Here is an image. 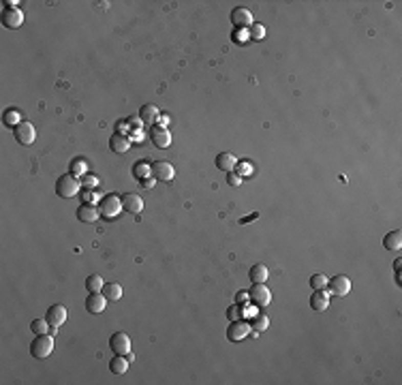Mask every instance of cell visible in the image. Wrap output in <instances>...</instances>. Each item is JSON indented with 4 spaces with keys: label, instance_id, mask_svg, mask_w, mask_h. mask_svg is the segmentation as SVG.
Here are the masks:
<instances>
[{
    "label": "cell",
    "instance_id": "cell-10",
    "mask_svg": "<svg viewBox=\"0 0 402 385\" xmlns=\"http://www.w3.org/2000/svg\"><path fill=\"white\" fill-rule=\"evenodd\" d=\"M231 22H234V26L238 30H248L252 26V13L244 7H238L231 11Z\"/></svg>",
    "mask_w": 402,
    "mask_h": 385
},
{
    "label": "cell",
    "instance_id": "cell-1",
    "mask_svg": "<svg viewBox=\"0 0 402 385\" xmlns=\"http://www.w3.org/2000/svg\"><path fill=\"white\" fill-rule=\"evenodd\" d=\"M54 351V336L52 334H36L30 343V355L36 359H45Z\"/></svg>",
    "mask_w": 402,
    "mask_h": 385
},
{
    "label": "cell",
    "instance_id": "cell-17",
    "mask_svg": "<svg viewBox=\"0 0 402 385\" xmlns=\"http://www.w3.org/2000/svg\"><path fill=\"white\" fill-rule=\"evenodd\" d=\"M327 306H330V293H325V289L323 291H314L310 295V308L314 312H325Z\"/></svg>",
    "mask_w": 402,
    "mask_h": 385
},
{
    "label": "cell",
    "instance_id": "cell-20",
    "mask_svg": "<svg viewBox=\"0 0 402 385\" xmlns=\"http://www.w3.org/2000/svg\"><path fill=\"white\" fill-rule=\"evenodd\" d=\"M139 120L143 124H154L156 120H158V107L156 105H143L141 110H139Z\"/></svg>",
    "mask_w": 402,
    "mask_h": 385
},
{
    "label": "cell",
    "instance_id": "cell-24",
    "mask_svg": "<svg viewBox=\"0 0 402 385\" xmlns=\"http://www.w3.org/2000/svg\"><path fill=\"white\" fill-rule=\"evenodd\" d=\"M133 176H135L137 180H145L152 176V167L148 161H137L135 165H133Z\"/></svg>",
    "mask_w": 402,
    "mask_h": 385
},
{
    "label": "cell",
    "instance_id": "cell-5",
    "mask_svg": "<svg viewBox=\"0 0 402 385\" xmlns=\"http://www.w3.org/2000/svg\"><path fill=\"white\" fill-rule=\"evenodd\" d=\"M250 323H246V321H242V319H236V321H231V326H229V330H227V338L231 340V343H240V340H244L246 336L250 334Z\"/></svg>",
    "mask_w": 402,
    "mask_h": 385
},
{
    "label": "cell",
    "instance_id": "cell-2",
    "mask_svg": "<svg viewBox=\"0 0 402 385\" xmlns=\"http://www.w3.org/2000/svg\"><path fill=\"white\" fill-rule=\"evenodd\" d=\"M79 178L73 176V174H67V176H60L56 180V195L62 197V199H69V197H75L79 193Z\"/></svg>",
    "mask_w": 402,
    "mask_h": 385
},
{
    "label": "cell",
    "instance_id": "cell-33",
    "mask_svg": "<svg viewBox=\"0 0 402 385\" xmlns=\"http://www.w3.org/2000/svg\"><path fill=\"white\" fill-rule=\"evenodd\" d=\"M79 184H81V188H90V190H94V186L99 184V178H96L94 174H83V176H79Z\"/></svg>",
    "mask_w": 402,
    "mask_h": 385
},
{
    "label": "cell",
    "instance_id": "cell-9",
    "mask_svg": "<svg viewBox=\"0 0 402 385\" xmlns=\"http://www.w3.org/2000/svg\"><path fill=\"white\" fill-rule=\"evenodd\" d=\"M152 176H154V180H161V182H172V180L176 178V169H174L172 163L156 161L152 165Z\"/></svg>",
    "mask_w": 402,
    "mask_h": 385
},
{
    "label": "cell",
    "instance_id": "cell-39",
    "mask_svg": "<svg viewBox=\"0 0 402 385\" xmlns=\"http://www.w3.org/2000/svg\"><path fill=\"white\" fill-rule=\"evenodd\" d=\"M236 300H238V304H244V302H246V300H250V295H248V291H240Z\"/></svg>",
    "mask_w": 402,
    "mask_h": 385
},
{
    "label": "cell",
    "instance_id": "cell-22",
    "mask_svg": "<svg viewBox=\"0 0 402 385\" xmlns=\"http://www.w3.org/2000/svg\"><path fill=\"white\" fill-rule=\"evenodd\" d=\"M383 246L387 250H400L402 248V233L400 231H389L383 238Z\"/></svg>",
    "mask_w": 402,
    "mask_h": 385
},
{
    "label": "cell",
    "instance_id": "cell-37",
    "mask_svg": "<svg viewBox=\"0 0 402 385\" xmlns=\"http://www.w3.org/2000/svg\"><path fill=\"white\" fill-rule=\"evenodd\" d=\"M227 182H229V186H240V184H242V176H238V174H234V172H229Z\"/></svg>",
    "mask_w": 402,
    "mask_h": 385
},
{
    "label": "cell",
    "instance_id": "cell-38",
    "mask_svg": "<svg viewBox=\"0 0 402 385\" xmlns=\"http://www.w3.org/2000/svg\"><path fill=\"white\" fill-rule=\"evenodd\" d=\"M246 37H248V32H244V30H234V41H238V43H244L246 41Z\"/></svg>",
    "mask_w": 402,
    "mask_h": 385
},
{
    "label": "cell",
    "instance_id": "cell-21",
    "mask_svg": "<svg viewBox=\"0 0 402 385\" xmlns=\"http://www.w3.org/2000/svg\"><path fill=\"white\" fill-rule=\"evenodd\" d=\"M267 279H270V270H267L263 263H255V266L250 268V281L252 283H265Z\"/></svg>",
    "mask_w": 402,
    "mask_h": 385
},
{
    "label": "cell",
    "instance_id": "cell-3",
    "mask_svg": "<svg viewBox=\"0 0 402 385\" xmlns=\"http://www.w3.org/2000/svg\"><path fill=\"white\" fill-rule=\"evenodd\" d=\"M99 212L103 219H116V216L122 212V199L114 193H109V195H103L101 201H99Z\"/></svg>",
    "mask_w": 402,
    "mask_h": 385
},
{
    "label": "cell",
    "instance_id": "cell-32",
    "mask_svg": "<svg viewBox=\"0 0 402 385\" xmlns=\"http://www.w3.org/2000/svg\"><path fill=\"white\" fill-rule=\"evenodd\" d=\"M246 32H248V39H252V41H261L265 37V28L261 26V24H257V22H252V26Z\"/></svg>",
    "mask_w": 402,
    "mask_h": 385
},
{
    "label": "cell",
    "instance_id": "cell-23",
    "mask_svg": "<svg viewBox=\"0 0 402 385\" xmlns=\"http://www.w3.org/2000/svg\"><path fill=\"white\" fill-rule=\"evenodd\" d=\"M109 370H112L114 375H124L129 370V359L124 355H116L112 362H109Z\"/></svg>",
    "mask_w": 402,
    "mask_h": 385
},
{
    "label": "cell",
    "instance_id": "cell-13",
    "mask_svg": "<svg viewBox=\"0 0 402 385\" xmlns=\"http://www.w3.org/2000/svg\"><path fill=\"white\" fill-rule=\"evenodd\" d=\"M150 137H152V141H154V146L161 148V150H163V148H169V143H172V135H169L167 126H152Z\"/></svg>",
    "mask_w": 402,
    "mask_h": 385
},
{
    "label": "cell",
    "instance_id": "cell-25",
    "mask_svg": "<svg viewBox=\"0 0 402 385\" xmlns=\"http://www.w3.org/2000/svg\"><path fill=\"white\" fill-rule=\"evenodd\" d=\"M19 122H22V116H19V112H17V110H13V107H9V110H5V114H3V124H5V126L15 129Z\"/></svg>",
    "mask_w": 402,
    "mask_h": 385
},
{
    "label": "cell",
    "instance_id": "cell-19",
    "mask_svg": "<svg viewBox=\"0 0 402 385\" xmlns=\"http://www.w3.org/2000/svg\"><path fill=\"white\" fill-rule=\"evenodd\" d=\"M236 156L234 154H231V152H221V154H218L216 156V167H218V169H221V172H234L236 169Z\"/></svg>",
    "mask_w": 402,
    "mask_h": 385
},
{
    "label": "cell",
    "instance_id": "cell-4",
    "mask_svg": "<svg viewBox=\"0 0 402 385\" xmlns=\"http://www.w3.org/2000/svg\"><path fill=\"white\" fill-rule=\"evenodd\" d=\"M248 295H250L252 306H257V308H263L272 302V291L265 287V283H252Z\"/></svg>",
    "mask_w": 402,
    "mask_h": 385
},
{
    "label": "cell",
    "instance_id": "cell-26",
    "mask_svg": "<svg viewBox=\"0 0 402 385\" xmlns=\"http://www.w3.org/2000/svg\"><path fill=\"white\" fill-rule=\"evenodd\" d=\"M101 293H103L107 300H114V302H116V300L122 297V287H120L118 283H105Z\"/></svg>",
    "mask_w": 402,
    "mask_h": 385
},
{
    "label": "cell",
    "instance_id": "cell-34",
    "mask_svg": "<svg viewBox=\"0 0 402 385\" xmlns=\"http://www.w3.org/2000/svg\"><path fill=\"white\" fill-rule=\"evenodd\" d=\"M236 169H238V172H236L238 176H250V174H252V167H250L248 163H244V161H242V163H236Z\"/></svg>",
    "mask_w": 402,
    "mask_h": 385
},
{
    "label": "cell",
    "instance_id": "cell-29",
    "mask_svg": "<svg viewBox=\"0 0 402 385\" xmlns=\"http://www.w3.org/2000/svg\"><path fill=\"white\" fill-rule=\"evenodd\" d=\"M250 328L257 330V332L267 330V328H270V317H267L265 312H257V315L252 317V321H250Z\"/></svg>",
    "mask_w": 402,
    "mask_h": 385
},
{
    "label": "cell",
    "instance_id": "cell-11",
    "mask_svg": "<svg viewBox=\"0 0 402 385\" xmlns=\"http://www.w3.org/2000/svg\"><path fill=\"white\" fill-rule=\"evenodd\" d=\"M107 306V297L103 293H90L86 297V310L90 312V315H101V312L105 310Z\"/></svg>",
    "mask_w": 402,
    "mask_h": 385
},
{
    "label": "cell",
    "instance_id": "cell-31",
    "mask_svg": "<svg viewBox=\"0 0 402 385\" xmlns=\"http://www.w3.org/2000/svg\"><path fill=\"white\" fill-rule=\"evenodd\" d=\"M327 276L325 274H312L310 276V287L314 289V291H323V289H327Z\"/></svg>",
    "mask_w": 402,
    "mask_h": 385
},
{
    "label": "cell",
    "instance_id": "cell-36",
    "mask_svg": "<svg viewBox=\"0 0 402 385\" xmlns=\"http://www.w3.org/2000/svg\"><path fill=\"white\" fill-rule=\"evenodd\" d=\"M240 312H242V306H240V304H234V306H229L227 317H229L231 321H236V319H240Z\"/></svg>",
    "mask_w": 402,
    "mask_h": 385
},
{
    "label": "cell",
    "instance_id": "cell-18",
    "mask_svg": "<svg viewBox=\"0 0 402 385\" xmlns=\"http://www.w3.org/2000/svg\"><path fill=\"white\" fill-rule=\"evenodd\" d=\"M109 148L118 154H124L129 148H131V139L124 135V133H114L112 139H109Z\"/></svg>",
    "mask_w": 402,
    "mask_h": 385
},
{
    "label": "cell",
    "instance_id": "cell-30",
    "mask_svg": "<svg viewBox=\"0 0 402 385\" xmlns=\"http://www.w3.org/2000/svg\"><path fill=\"white\" fill-rule=\"evenodd\" d=\"M30 332L36 336V334H47V332H52V326H50V321L47 319H32L30 321Z\"/></svg>",
    "mask_w": 402,
    "mask_h": 385
},
{
    "label": "cell",
    "instance_id": "cell-15",
    "mask_svg": "<svg viewBox=\"0 0 402 385\" xmlns=\"http://www.w3.org/2000/svg\"><path fill=\"white\" fill-rule=\"evenodd\" d=\"M99 216H101L99 206H94V203H81V206L77 208V219L81 223H94Z\"/></svg>",
    "mask_w": 402,
    "mask_h": 385
},
{
    "label": "cell",
    "instance_id": "cell-6",
    "mask_svg": "<svg viewBox=\"0 0 402 385\" xmlns=\"http://www.w3.org/2000/svg\"><path fill=\"white\" fill-rule=\"evenodd\" d=\"M327 289H330V293H332V295L345 297V295L351 291V281H349V276H345V274L334 276V279L327 281Z\"/></svg>",
    "mask_w": 402,
    "mask_h": 385
},
{
    "label": "cell",
    "instance_id": "cell-35",
    "mask_svg": "<svg viewBox=\"0 0 402 385\" xmlns=\"http://www.w3.org/2000/svg\"><path fill=\"white\" fill-rule=\"evenodd\" d=\"M96 197H99V193H94V190H90V188H83V193H81L83 203H94Z\"/></svg>",
    "mask_w": 402,
    "mask_h": 385
},
{
    "label": "cell",
    "instance_id": "cell-16",
    "mask_svg": "<svg viewBox=\"0 0 402 385\" xmlns=\"http://www.w3.org/2000/svg\"><path fill=\"white\" fill-rule=\"evenodd\" d=\"M3 24H5V28H19L22 24H24V13L19 9H5L3 11Z\"/></svg>",
    "mask_w": 402,
    "mask_h": 385
},
{
    "label": "cell",
    "instance_id": "cell-8",
    "mask_svg": "<svg viewBox=\"0 0 402 385\" xmlns=\"http://www.w3.org/2000/svg\"><path fill=\"white\" fill-rule=\"evenodd\" d=\"M13 135H15V139L22 143V146H30V143H34V139H36L34 124H30V122H19V124L13 129Z\"/></svg>",
    "mask_w": 402,
    "mask_h": 385
},
{
    "label": "cell",
    "instance_id": "cell-14",
    "mask_svg": "<svg viewBox=\"0 0 402 385\" xmlns=\"http://www.w3.org/2000/svg\"><path fill=\"white\" fill-rule=\"evenodd\" d=\"M122 210L131 214H139L143 210V199L137 193H126V195H122Z\"/></svg>",
    "mask_w": 402,
    "mask_h": 385
},
{
    "label": "cell",
    "instance_id": "cell-28",
    "mask_svg": "<svg viewBox=\"0 0 402 385\" xmlns=\"http://www.w3.org/2000/svg\"><path fill=\"white\" fill-rule=\"evenodd\" d=\"M103 279L99 274H90L88 279H86V289H88V293H101L103 291Z\"/></svg>",
    "mask_w": 402,
    "mask_h": 385
},
{
    "label": "cell",
    "instance_id": "cell-7",
    "mask_svg": "<svg viewBox=\"0 0 402 385\" xmlns=\"http://www.w3.org/2000/svg\"><path fill=\"white\" fill-rule=\"evenodd\" d=\"M109 347H112V351L116 355H129L131 353V338H129V334H124V332L112 334V338H109Z\"/></svg>",
    "mask_w": 402,
    "mask_h": 385
},
{
    "label": "cell",
    "instance_id": "cell-12",
    "mask_svg": "<svg viewBox=\"0 0 402 385\" xmlns=\"http://www.w3.org/2000/svg\"><path fill=\"white\" fill-rule=\"evenodd\" d=\"M45 319L50 321L52 328H60V326H62V323L67 321V308L60 306V304H54V306L47 308V317H45Z\"/></svg>",
    "mask_w": 402,
    "mask_h": 385
},
{
    "label": "cell",
    "instance_id": "cell-27",
    "mask_svg": "<svg viewBox=\"0 0 402 385\" xmlns=\"http://www.w3.org/2000/svg\"><path fill=\"white\" fill-rule=\"evenodd\" d=\"M69 172L73 174V176H83V174H88V165H86V161L81 159V156H75V159L71 161V165H69Z\"/></svg>",
    "mask_w": 402,
    "mask_h": 385
}]
</instances>
